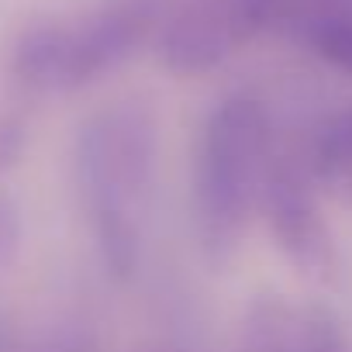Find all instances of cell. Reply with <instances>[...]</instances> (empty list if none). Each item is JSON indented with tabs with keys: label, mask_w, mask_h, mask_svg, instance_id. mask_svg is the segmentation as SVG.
<instances>
[{
	"label": "cell",
	"mask_w": 352,
	"mask_h": 352,
	"mask_svg": "<svg viewBox=\"0 0 352 352\" xmlns=\"http://www.w3.org/2000/svg\"><path fill=\"white\" fill-rule=\"evenodd\" d=\"M273 162V124L263 100L232 94L211 107L194 162L197 232L211 256L221 259L235 245L249 211L259 208Z\"/></svg>",
	"instance_id": "1"
},
{
	"label": "cell",
	"mask_w": 352,
	"mask_h": 352,
	"mask_svg": "<svg viewBox=\"0 0 352 352\" xmlns=\"http://www.w3.org/2000/svg\"><path fill=\"white\" fill-rule=\"evenodd\" d=\"M155 148V118L138 104L114 107L83 131V187L94 214L97 245L114 276H131L138 266L142 242L135 208L152 184Z\"/></svg>",
	"instance_id": "2"
},
{
	"label": "cell",
	"mask_w": 352,
	"mask_h": 352,
	"mask_svg": "<svg viewBox=\"0 0 352 352\" xmlns=\"http://www.w3.org/2000/svg\"><path fill=\"white\" fill-rule=\"evenodd\" d=\"M259 211L270 225L276 249L297 270L311 276H324L331 270L335 263L331 235L314 201V187H311V176L304 173V166L290 159L273 162L266 184H263V194H259Z\"/></svg>",
	"instance_id": "3"
},
{
	"label": "cell",
	"mask_w": 352,
	"mask_h": 352,
	"mask_svg": "<svg viewBox=\"0 0 352 352\" xmlns=\"http://www.w3.org/2000/svg\"><path fill=\"white\" fill-rule=\"evenodd\" d=\"M235 45L239 38L225 11V0H187L159 35L162 63L184 76L214 69Z\"/></svg>",
	"instance_id": "4"
},
{
	"label": "cell",
	"mask_w": 352,
	"mask_h": 352,
	"mask_svg": "<svg viewBox=\"0 0 352 352\" xmlns=\"http://www.w3.org/2000/svg\"><path fill=\"white\" fill-rule=\"evenodd\" d=\"M304 173L311 184L342 190H352V104L342 111H331L321 118L304 145Z\"/></svg>",
	"instance_id": "5"
},
{
	"label": "cell",
	"mask_w": 352,
	"mask_h": 352,
	"mask_svg": "<svg viewBox=\"0 0 352 352\" xmlns=\"http://www.w3.org/2000/svg\"><path fill=\"white\" fill-rule=\"evenodd\" d=\"M239 352H300V311L276 294L256 297L242 318Z\"/></svg>",
	"instance_id": "6"
},
{
	"label": "cell",
	"mask_w": 352,
	"mask_h": 352,
	"mask_svg": "<svg viewBox=\"0 0 352 352\" xmlns=\"http://www.w3.org/2000/svg\"><path fill=\"white\" fill-rule=\"evenodd\" d=\"M297 32L321 63L352 76V11H314L297 21Z\"/></svg>",
	"instance_id": "7"
},
{
	"label": "cell",
	"mask_w": 352,
	"mask_h": 352,
	"mask_svg": "<svg viewBox=\"0 0 352 352\" xmlns=\"http://www.w3.org/2000/svg\"><path fill=\"white\" fill-rule=\"evenodd\" d=\"M300 352H349V338L328 307L300 311Z\"/></svg>",
	"instance_id": "8"
}]
</instances>
